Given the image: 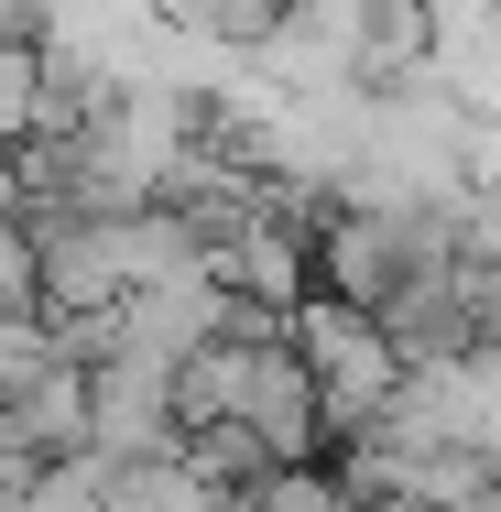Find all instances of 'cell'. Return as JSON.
I'll return each mask as SVG.
<instances>
[{
    "mask_svg": "<svg viewBox=\"0 0 501 512\" xmlns=\"http://www.w3.org/2000/svg\"><path fill=\"white\" fill-rule=\"evenodd\" d=\"M175 425H240L273 447V469H316L327 458V414H316V382H305L284 316H240L218 349H197L175 371Z\"/></svg>",
    "mask_w": 501,
    "mask_h": 512,
    "instance_id": "obj_1",
    "label": "cell"
},
{
    "mask_svg": "<svg viewBox=\"0 0 501 512\" xmlns=\"http://www.w3.org/2000/svg\"><path fill=\"white\" fill-rule=\"evenodd\" d=\"M284 338H295L305 382H316V414H327V447H349V436H371L382 414L403 404V360L393 338L371 327V316L327 306V295H305L295 316H284Z\"/></svg>",
    "mask_w": 501,
    "mask_h": 512,
    "instance_id": "obj_2",
    "label": "cell"
},
{
    "mask_svg": "<svg viewBox=\"0 0 501 512\" xmlns=\"http://www.w3.org/2000/svg\"><path fill=\"white\" fill-rule=\"evenodd\" d=\"M175 447H186L175 382L164 371H131V360H88V458L142 469V458H175Z\"/></svg>",
    "mask_w": 501,
    "mask_h": 512,
    "instance_id": "obj_3",
    "label": "cell"
},
{
    "mask_svg": "<svg viewBox=\"0 0 501 512\" xmlns=\"http://www.w3.org/2000/svg\"><path fill=\"white\" fill-rule=\"evenodd\" d=\"M109 469V458H99ZM109 512H229L186 458H142V469H109Z\"/></svg>",
    "mask_w": 501,
    "mask_h": 512,
    "instance_id": "obj_4",
    "label": "cell"
},
{
    "mask_svg": "<svg viewBox=\"0 0 501 512\" xmlns=\"http://www.w3.org/2000/svg\"><path fill=\"white\" fill-rule=\"evenodd\" d=\"M33 109H44V55L33 33H0V153L33 142Z\"/></svg>",
    "mask_w": 501,
    "mask_h": 512,
    "instance_id": "obj_5",
    "label": "cell"
},
{
    "mask_svg": "<svg viewBox=\"0 0 501 512\" xmlns=\"http://www.w3.org/2000/svg\"><path fill=\"white\" fill-rule=\"evenodd\" d=\"M22 512H109V469L99 458H66V469H33Z\"/></svg>",
    "mask_w": 501,
    "mask_h": 512,
    "instance_id": "obj_6",
    "label": "cell"
},
{
    "mask_svg": "<svg viewBox=\"0 0 501 512\" xmlns=\"http://www.w3.org/2000/svg\"><path fill=\"white\" fill-rule=\"evenodd\" d=\"M11 316H44V262L22 240V218H0V327Z\"/></svg>",
    "mask_w": 501,
    "mask_h": 512,
    "instance_id": "obj_7",
    "label": "cell"
},
{
    "mask_svg": "<svg viewBox=\"0 0 501 512\" xmlns=\"http://www.w3.org/2000/svg\"><path fill=\"white\" fill-rule=\"evenodd\" d=\"M22 491H33V458H11V447H0V512H22Z\"/></svg>",
    "mask_w": 501,
    "mask_h": 512,
    "instance_id": "obj_8",
    "label": "cell"
}]
</instances>
